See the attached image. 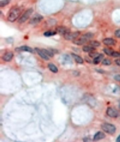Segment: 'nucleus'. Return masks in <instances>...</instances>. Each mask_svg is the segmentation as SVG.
I'll list each match as a JSON object with an SVG mask.
<instances>
[{"label": "nucleus", "instance_id": "1", "mask_svg": "<svg viewBox=\"0 0 120 142\" xmlns=\"http://www.w3.org/2000/svg\"><path fill=\"white\" fill-rule=\"evenodd\" d=\"M22 11L21 8L19 7L12 8L8 14L7 20L11 22H15L19 17L22 12Z\"/></svg>", "mask_w": 120, "mask_h": 142}, {"label": "nucleus", "instance_id": "2", "mask_svg": "<svg viewBox=\"0 0 120 142\" xmlns=\"http://www.w3.org/2000/svg\"><path fill=\"white\" fill-rule=\"evenodd\" d=\"M93 34L90 32H88L84 34L79 39L75 40L73 41V43L74 44L78 45H82L92 39L93 37Z\"/></svg>", "mask_w": 120, "mask_h": 142}, {"label": "nucleus", "instance_id": "3", "mask_svg": "<svg viewBox=\"0 0 120 142\" xmlns=\"http://www.w3.org/2000/svg\"><path fill=\"white\" fill-rule=\"evenodd\" d=\"M101 127L104 132L110 135H113L116 133V127L112 124L108 123H104L102 124Z\"/></svg>", "mask_w": 120, "mask_h": 142}, {"label": "nucleus", "instance_id": "4", "mask_svg": "<svg viewBox=\"0 0 120 142\" xmlns=\"http://www.w3.org/2000/svg\"><path fill=\"white\" fill-rule=\"evenodd\" d=\"M33 11L34 10L32 8L26 10L19 19L18 22L19 23H23L26 21L33 13Z\"/></svg>", "mask_w": 120, "mask_h": 142}, {"label": "nucleus", "instance_id": "5", "mask_svg": "<svg viewBox=\"0 0 120 142\" xmlns=\"http://www.w3.org/2000/svg\"><path fill=\"white\" fill-rule=\"evenodd\" d=\"M107 115L110 118H117L119 115L118 111L111 107H108L106 111Z\"/></svg>", "mask_w": 120, "mask_h": 142}, {"label": "nucleus", "instance_id": "6", "mask_svg": "<svg viewBox=\"0 0 120 142\" xmlns=\"http://www.w3.org/2000/svg\"><path fill=\"white\" fill-rule=\"evenodd\" d=\"M80 34V32L79 31H76V32H70L68 34L65 35L64 37V39L70 41L72 40H75L78 37Z\"/></svg>", "mask_w": 120, "mask_h": 142}, {"label": "nucleus", "instance_id": "7", "mask_svg": "<svg viewBox=\"0 0 120 142\" xmlns=\"http://www.w3.org/2000/svg\"><path fill=\"white\" fill-rule=\"evenodd\" d=\"M43 18V16L40 14H35L30 19L29 23L32 25L37 24L39 23Z\"/></svg>", "mask_w": 120, "mask_h": 142}, {"label": "nucleus", "instance_id": "8", "mask_svg": "<svg viewBox=\"0 0 120 142\" xmlns=\"http://www.w3.org/2000/svg\"><path fill=\"white\" fill-rule=\"evenodd\" d=\"M56 31L60 35L64 36L70 32V30L65 26H59L56 28Z\"/></svg>", "mask_w": 120, "mask_h": 142}, {"label": "nucleus", "instance_id": "9", "mask_svg": "<svg viewBox=\"0 0 120 142\" xmlns=\"http://www.w3.org/2000/svg\"><path fill=\"white\" fill-rule=\"evenodd\" d=\"M106 137V135L104 132L99 131L97 132L94 135L93 140L94 141H98L103 139Z\"/></svg>", "mask_w": 120, "mask_h": 142}, {"label": "nucleus", "instance_id": "10", "mask_svg": "<svg viewBox=\"0 0 120 142\" xmlns=\"http://www.w3.org/2000/svg\"><path fill=\"white\" fill-rule=\"evenodd\" d=\"M15 51L17 52L22 51H27L31 53H33L34 52V50L32 48L26 46H23L17 48L15 49Z\"/></svg>", "mask_w": 120, "mask_h": 142}, {"label": "nucleus", "instance_id": "11", "mask_svg": "<svg viewBox=\"0 0 120 142\" xmlns=\"http://www.w3.org/2000/svg\"><path fill=\"white\" fill-rule=\"evenodd\" d=\"M103 43L106 45H113L116 44L117 42L112 38H107L104 39Z\"/></svg>", "mask_w": 120, "mask_h": 142}, {"label": "nucleus", "instance_id": "12", "mask_svg": "<svg viewBox=\"0 0 120 142\" xmlns=\"http://www.w3.org/2000/svg\"><path fill=\"white\" fill-rule=\"evenodd\" d=\"M35 51H36L37 53H38V55H39L44 60H45L48 61L49 60V58L46 55L43 51L42 50H41L39 49L38 48H35Z\"/></svg>", "mask_w": 120, "mask_h": 142}, {"label": "nucleus", "instance_id": "13", "mask_svg": "<svg viewBox=\"0 0 120 142\" xmlns=\"http://www.w3.org/2000/svg\"><path fill=\"white\" fill-rule=\"evenodd\" d=\"M13 56V53L12 52H9L6 53L3 56L2 59L5 61L9 62L12 60Z\"/></svg>", "mask_w": 120, "mask_h": 142}, {"label": "nucleus", "instance_id": "14", "mask_svg": "<svg viewBox=\"0 0 120 142\" xmlns=\"http://www.w3.org/2000/svg\"><path fill=\"white\" fill-rule=\"evenodd\" d=\"M104 58V55L103 54H100L96 58H94L93 60V63L94 64L97 65L99 64Z\"/></svg>", "mask_w": 120, "mask_h": 142}, {"label": "nucleus", "instance_id": "15", "mask_svg": "<svg viewBox=\"0 0 120 142\" xmlns=\"http://www.w3.org/2000/svg\"><path fill=\"white\" fill-rule=\"evenodd\" d=\"M72 56L77 63L80 64H81L83 63V60L79 55L74 54V53H72Z\"/></svg>", "mask_w": 120, "mask_h": 142}, {"label": "nucleus", "instance_id": "16", "mask_svg": "<svg viewBox=\"0 0 120 142\" xmlns=\"http://www.w3.org/2000/svg\"><path fill=\"white\" fill-rule=\"evenodd\" d=\"M48 67L50 71L54 73H57L58 72V69L57 67L53 63H49L48 65Z\"/></svg>", "mask_w": 120, "mask_h": 142}, {"label": "nucleus", "instance_id": "17", "mask_svg": "<svg viewBox=\"0 0 120 142\" xmlns=\"http://www.w3.org/2000/svg\"><path fill=\"white\" fill-rule=\"evenodd\" d=\"M96 50L95 48L92 46H84L82 48L83 51L85 52H90L91 51H94Z\"/></svg>", "mask_w": 120, "mask_h": 142}, {"label": "nucleus", "instance_id": "18", "mask_svg": "<svg viewBox=\"0 0 120 142\" xmlns=\"http://www.w3.org/2000/svg\"><path fill=\"white\" fill-rule=\"evenodd\" d=\"M57 32L56 31H48L45 32L44 33V36L47 37H50V36H54L57 34Z\"/></svg>", "mask_w": 120, "mask_h": 142}, {"label": "nucleus", "instance_id": "19", "mask_svg": "<svg viewBox=\"0 0 120 142\" xmlns=\"http://www.w3.org/2000/svg\"><path fill=\"white\" fill-rule=\"evenodd\" d=\"M103 51L107 55L111 56L112 53L114 51L111 48H105L103 49Z\"/></svg>", "mask_w": 120, "mask_h": 142}, {"label": "nucleus", "instance_id": "20", "mask_svg": "<svg viewBox=\"0 0 120 142\" xmlns=\"http://www.w3.org/2000/svg\"><path fill=\"white\" fill-rule=\"evenodd\" d=\"M45 54H46L47 56L50 57H53L54 56V53H53L52 51H50L49 50H47V49H43L42 50Z\"/></svg>", "mask_w": 120, "mask_h": 142}, {"label": "nucleus", "instance_id": "21", "mask_svg": "<svg viewBox=\"0 0 120 142\" xmlns=\"http://www.w3.org/2000/svg\"><path fill=\"white\" fill-rule=\"evenodd\" d=\"M89 44L93 47H98L100 45L99 42L97 41H92L89 42Z\"/></svg>", "mask_w": 120, "mask_h": 142}, {"label": "nucleus", "instance_id": "22", "mask_svg": "<svg viewBox=\"0 0 120 142\" xmlns=\"http://www.w3.org/2000/svg\"><path fill=\"white\" fill-rule=\"evenodd\" d=\"M11 0H2L0 2V6L1 7H4L9 3Z\"/></svg>", "mask_w": 120, "mask_h": 142}, {"label": "nucleus", "instance_id": "23", "mask_svg": "<svg viewBox=\"0 0 120 142\" xmlns=\"http://www.w3.org/2000/svg\"><path fill=\"white\" fill-rule=\"evenodd\" d=\"M99 55L98 52H96V51H92L91 52H89V54H88L89 57L91 58H95L97 56H98Z\"/></svg>", "mask_w": 120, "mask_h": 142}, {"label": "nucleus", "instance_id": "24", "mask_svg": "<svg viewBox=\"0 0 120 142\" xmlns=\"http://www.w3.org/2000/svg\"><path fill=\"white\" fill-rule=\"evenodd\" d=\"M102 63L105 65H109L111 64V62L108 59H105L103 60Z\"/></svg>", "mask_w": 120, "mask_h": 142}, {"label": "nucleus", "instance_id": "25", "mask_svg": "<svg viewBox=\"0 0 120 142\" xmlns=\"http://www.w3.org/2000/svg\"><path fill=\"white\" fill-rule=\"evenodd\" d=\"M111 56L114 58H120V52L114 51Z\"/></svg>", "mask_w": 120, "mask_h": 142}, {"label": "nucleus", "instance_id": "26", "mask_svg": "<svg viewBox=\"0 0 120 142\" xmlns=\"http://www.w3.org/2000/svg\"><path fill=\"white\" fill-rule=\"evenodd\" d=\"M115 36L117 37L120 38V29L117 30L115 32Z\"/></svg>", "mask_w": 120, "mask_h": 142}, {"label": "nucleus", "instance_id": "27", "mask_svg": "<svg viewBox=\"0 0 120 142\" xmlns=\"http://www.w3.org/2000/svg\"><path fill=\"white\" fill-rule=\"evenodd\" d=\"M114 79L116 81L120 82V75L118 74V75H115L114 77Z\"/></svg>", "mask_w": 120, "mask_h": 142}, {"label": "nucleus", "instance_id": "28", "mask_svg": "<svg viewBox=\"0 0 120 142\" xmlns=\"http://www.w3.org/2000/svg\"><path fill=\"white\" fill-rule=\"evenodd\" d=\"M116 64L120 66V59H117L115 61Z\"/></svg>", "mask_w": 120, "mask_h": 142}, {"label": "nucleus", "instance_id": "29", "mask_svg": "<svg viewBox=\"0 0 120 142\" xmlns=\"http://www.w3.org/2000/svg\"><path fill=\"white\" fill-rule=\"evenodd\" d=\"M116 141L117 142H120V134L117 138L116 139Z\"/></svg>", "mask_w": 120, "mask_h": 142}, {"label": "nucleus", "instance_id": "30", "mask_svg": "<svg viewBox=\"0 0 120 142\" xmlns=\"http://www.w3.org/2000/svg\"><path fill=\"white\" fill-rule=\"evenodd\" d=\"M118 107L119 109H120V103L119 104Z\"/></svg>", "mask_w": 120, "mask_h": 142}, {"label": "nucleus", "instance_id": "31", "mask_svg": "<svg viewBox=\"0 0 120 142\" xmlns=\"http://www.w3.org/2000/svg\"><path fill=\"white\" fill-rule=\"evenodd\" d=\"M119 49H120V47Z\"/></svg>", "mask_w": 120, "mask_h": 142}]
</instances>
